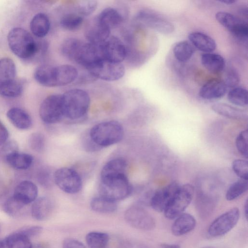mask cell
<instances>
[{
  "label": "cell",
  "mask_w": 248,
  "mask_h": 248,
  "mask_svg": "<svg viewBox=\"0 0 248 248\" xmlns=\"http://www.w3.org/2000/svg\"><path fill=\"white\" fill-rule=\"evenodd\" d=\"M219 1L223 3H225L226 4H232L234 3L236 1L233 0H219Z\"/></svg>",
  "instance_id": "50"
},
{
  "label": "cell",
  "mask_w": 248,
  "mask_h": 248,
  "mask_svg": "<svg viewBox=\"0 0 248 248\" xmlns=\"http://www.w3.org/2000/svg\"><path fill=\"white\" fill-rule=\"evenodd\" d=\"M188 39L195 47L205 53L212 52L216 49V43L215 40L202 32H192L188 35Z\"/></svg>",
  "instance_id": "23"
},
{
  "label": "cell",
  "mask_w": 248,
  "mask_h": 248,
  "mask_svg": "<svg viewBox=\"0 0 248 248\" xmlns=\"http://www.w3.org/2000/svg\"><path fill=\"white\" fill-rule=\"evenodd\" d=\"M227 98L233 104L245 106L248 103V91L242 87H234L229 92Z\"/></svg>",
  "instance_id": "36"
},
{
  "label": "cell",
  "mask_w": 248,
  "mask_h": 248,
  "mask_svg": "<svg viewBox=\"0 0 248 248\" xmlns=\"http://www.w3.org/2000/svg\"><path fill=\"white\" fill-rule=\"evenodd\" d=\"M109 240L107 233L93 231L86 236V242L89 248H107Z\"/></svg>",
  "instance_id": "33"
},
{
  "label": "cell",
  "mask_w": 248,
  "mask_h": 248,
  "mask_svg": "<svg viewBox=\"0 0 248 248\" xmlns=\"http://www.w3.org/2000/svg\"><path fill=\"white\" fill-rule=\"evenodd\" d=\"M41 120L48 124L60 121L64 116L62 94H52L46 97L42 102L39 108Z\"/></svg>",
  "instance_id": "7"
},
{
  "label": "cell",
  "mask_w": 248,
  "mask_h": 248,
  "mask_svg": "<svg viewBox=\"0 0 248 248\" xmlns=\"http://www.w3.org/2000/svg\"><path fill=\"white\" fill-rule=\"evenodd\" d=\"M6 160L13 168L23 170L29 168L33 161V157L26 153L15 151L6 155Z\"/></svg>",
  "instance_id": "24"
},
{
  "label": "cell",
  "mask_w": 248,
  "mask_h": 248,
  "mask_svg": "<svg viewBox=\"0 0 248 248\" xmlns=\"http://www.w3.org/2000/svg\"><path fill=\"white\" fill-rule=\"evenodd\" d=\"M160 248H181L177 244H162L160 245Z\"/></svg>",
  "instance_id": "48"
},
{
  "label": "cell",
  "mask_w": 248,
  "mask_h": 248,
  "mask_svg": "<svg viewBox=\"0 0 248 248\" xmlns=\"http://www.w3.org/2000/svg\"><path fill=\"white\" fill-rule=\"evenodd\" d=\"M7 40L11 51L25 60L34 59L44 52L47 46L45 42H36L29 32L21 28L12 29Z\"/></svg>",
  "instance_id": "1"
},
{
  "label": "cell",
  "mask_w": 248,
  "mask_h": 248,
  "mask_svg": "<svg viewBox=\"0 0 248 248\" xmlns=\"http://www.w3.org/2000/svg\"><path fill=\"white\" fill-rule=\"evenodd\" d=\"M204 248H214L208 247H205Z\"/></svg>",
  "instance_id": "52"
},
{
  "label": "cell",
  "mask_w": 248,
  "mask_h": 248,
  "mask_svg": "<svg viewBox=\"0 0 248 248\" xmlns=\"http://www.w3.org/2000/svg\"><path fill=\"white\" fill-rule=\"evenodd\" d=\"M194 193V187L188 184L180 186L164 211L165 216L170 219L176 218L190 203Z\"/></svg>",
  "instance_id": "6"
},
{
  "label": "cell",
  "mask_w": 248,
  "mask_h": 248,
  "mask_svg": "<svg viewBox=\"0 0 248 248\" xmlns=\"http://www.w3.org/2000/svg\"><path fill=\"white\" fill-rule=\"evenodd\" d=\"M126 161L122 158H116L107 162L102 169L101 179L125 174Z\"/></svg>",
  "instance_id": "22"
},
{
  "label": "cell",
  "mask_w": 248,
  "mask_h": 248,
  "mask_svg": "<svg viewBox=\"0 0 248 248\" xmlns=\"http://www.w3.org/2000/svg\"><path fill=\"white\" fill-rule=\"evenodd\" d=\"M227 89L224 81L213 79L206 82L200 88L199 95L201 97L207 100L218 99L225 94Z\"/></svg>",
  "instance_id": "17"
},
{
  "label": "cell",
  "mask_w": 248,
  "mask_h": 248,
  "mask_svg": "<svg viewBox=\"0 0 248 248\" xmlns=\"http://www.w3.org/2000/svg\"><path fill=\"white\" fill-rule=\"evenodd\" d=\"M56 70L57 86L69 84L75 81L78 76L77 69L69 64L56 66Z\"/></svg>",
  "instance_id": "25"
},
{
  "label": "cell",
  "mask_w": 248,
  "mask_h": 248,
  "mask_svg": "<svg viewBox=\"0 0 248 248\" xmlns=\"http://www.w3.org/2000/svg\"><path fill=\"white\" fill-rule=\"evenodd\" d=\"M124 219L131 227L140 230L150 231L155 226L153 216L140 206L129 207L125 212Z\"/></svg>",
  "instance_id": "11"
},
{
  "label": "cell",
  "mask_w": 248,
  "mask_h": 248,
  "mask_svg": "<svg viewBox=\"0 0 248 248\" xmlns=\"http://www.w3.org/2000/svg\"><path fill=\"white\" fill-rule=\"evenodd\" d=\"M103 59L121 63L126 55L125 46L122 41L115 36L109 37L101 45Z\"/></svg>",
  "instance_id": "13"
},
{
  "label": "cell",
  "mask_w": 248,
  "mask_h": 248,
  "mask_svg": "<svg viewBox=\"0 0 248 248\" xmlns=\"http://www.w3.org/2000/svg\"><path fill=\"white\" fill-rule=\"evenodd\" d=\"M53 206L51 201L46 197L36 199L31 207L32 217L37 220L42 221L49 217L52 213Z\"/></svg>",
  "instance_id": "19"
},
{
  "label": "cell",
  "mask_w": 248,
  "mask_h": 248,
  "mask_svg": "<svg viewBox=\"0 0 248 248\" xmlns=\"http://www.w3.org/2000/svg\"><path fill=\"white\" fill-rule=\"evenodd\" d=\"M4 240L6 248H33L30 238L19 230L9 234Z\"/></svg>",
  "instance_id": "32"
},
{
  "label": "cell",
  "mask_w": 248,
  "mask_h": 248,
  "mask_svg": "<svg viewBox=\"0 0 248 248\" xmlns=\"http://www.w3.org/2000/svg\"><path fill=\"white\" fill-rule=\"evenodd\" d=\"M232 168L235 173L241 179L248 180V162L243 159H236L232 164Z\"/></svg>",
  "instance_id": "41"
},
{
  "label": "cell",
  "mask_w": 248,
  "mask_h": 248,
  "mask_svg": "<svg viewBox=\"0 0 248 248\" xmlns=\"http://www.w3.org/2000/svg\"><path fill=\"white\" fill-rule=\"evenodd\" d=\"M211 108L216 113L229 118L238 120L248 119L246 111L226 104L216 103L213 105Z\"/></svg>",
  "instance_id": "27"
},
{
  "label": "cell",
  "mask_w": 248,
  "mask_h": 248,
  "mask_svg": "<svg viewBox=\"0 0 248 248\" xmlns=\"http://www.w3.org/2000/svg\"><path fill=\"white\" fill-rule=\"evenodd\" d=\"M110 31L96 16L87 25L85 31V36L89 43L100 45L109 37Z\"/></svg>",
  "instance_id": "15"
},
{
  "label": "cell",
  "mask_w": 248,
  "mask_h": 248,
  "mask_svg": "<svg viewBox=\"0 0 248 248\" xmlns=\"http://www.w3.org/2000/svg\"><path fill=\"white\" fill-rule=\"evenodd\" d=\"M97 5V1L94 0L80 1L77 6L78 13L82 16H89L95 11Z\"/></svg>",
  "instance_id": "39"
},
{
  "label": "cell",
  "mask_w": 248,
  "mask_h": 248,
  "mask_svg": "<svg viewBox=\"0 0 248 248\" xmlns=\"http://www.w3.org/2000/svg\"><path fill=\"white\" fill-rule=\"evenodd\" d=\"M248 188V180L241 179L229 187L226 194V198L228 201H232L245 193Z\"/></svg>",
  "instance_id": "38"
},
{
  "label": "cell",
  "mask_w": 248,
  "mask_h": 248,
  "mask_svg": "<svg viewBox=\"0 0 248 248\" xmlns=\"http://www.w3.org/2000/svg\"><path fill=\"white\" fill-rule=\"evenodd\" d=\"M248 200H247L246 201V202H245V205H244V214H245V216L246 219H248Z\"/></svg>",
  "instance_id": "49"
},
{
  "label": "cell",
  "mask_w": 248,
  "mask_h": 248,
  "mask_svg": "<svg viewBox=\"0 0 248 248\" xmlns=\"http://www.w3.org/2000/svg\"><path fill=\"white\" fill-rule=\"evenodd\" d=\"M9 136L8 130L0 121V146L6 142Z\"/></svg>",
  "instance_id": "47"
},
{
  "label": "cell",
  "mask_w": 248,
  "mask_h": 248,
  "mask_svg": "<svg viewBox=\"0 0 248 248\" xmlns=\"http://www.w3.org/2000/svg\"><path fill=\"white\" fill-rule=\"evenodd\" d=\"M248 129L242 131L236 139V146L238 152L246 158L248 156Z\"/></svg>",
  "instance_id": "42"
},
{
  "label": "cell",
  "mask_w": 248,
  "mask_h": 248,
  "mask_svg": "<svg viewBox=\"0 0 248 248\" xmlns=\"http://www.w3.org/2000/svg\"><path fill=\"white\" fill-rule=\"evenodd\" d=\"M34 78L42 85L52 87L57 86L55 66L43 65L35 70Z\"/></svg>",
  "instance_id": "21"
},
{
  "label": "cell",
  "mask_w": 248,
  "mask_h": 248,
  "mask_svg": "<svg viewBox=\"0 0 248 248\" xmlns=\"http://www.w3.org/2000/svg\"><path fill=\"white\" fill-rule=\"evenodd\" d=\"M135 20L141 25L162 34H170L174 31V26L170 21L151 10H140L136 15Z\"/></svg>",
  "instance_id": "9"
},
{
  "label": "cell",
  "mask_w": 248,
  "mask_h": 248,
  "mask_svg": "<svg viewBox=\"0 0 248 248\" xmlns=\"http://www.w3.org/2000/svg\"><path fill=\"white\" fill-rule=\"evenodd\" d=\"M124 135L123 126L114 120L95 124L89 133L91 140L99 148L109 146L119 142L122 140Z\"/></svg>",
  "instance_id": "2"
},
{
  "label": "cell",
  "mask_w": 248,
  "mask_h": 248,
  "mask_svg": "<svg viewBox=\"0 0 248 248\" xmlns=\"http://www.w3.org/2000/svg\"><path fill=\"white\" fill-rule=\"evenodd\" d=\"M53 178L56 185L66 193L76 194L82 188L81 177L73 169L67 167L60 168L55 172Z\"/></svg>",
  "instance_id": "8"
},
{
  "label": "cell",
  "mask_w": 248,
  "mask_h": 248,
  "mask_svg": "<svg viewBox=\"0 0 248 248\" xmlns=\"http://www.w3.org/2000/svg\"><path fill=\"white\" fill-rule=\"evenodd\" d=\"M62 248H86L85 245L74 238H67L64 239L62 243Z\"/></svg>",
  "instance_id": "46"
},
{
  "label": "cell",
  "mask_w": 248,
  "mask_h": 248,
  "mask_svg": "<svg viewBox=\"0 0 248 248\" xmlns=\"http://www.w3.org/2000/svg\"><path fill=\"white\" fill-rule=\"evenodd\" d=\"M173 53L179 61L184 62L189 60L194 53V49L189 42L183 41L176 43L173 48Z\"/></svg>",
  "instance_id": "34"
},
{
  "label": "cell",
  "mask_w": 248,
  "mask_h": 248,
  "mask_svg": "<svg viewBox=\"0 0 248 248\" xmlns=\"http://www.w3.org/2000/svg\"><path fill=\"white\" fill-rule=\"evenodd\" d=\"M30 145L34 150L39 151L44 145V139L41 135L33 134L31 136L29 140Z\"/></svg>",
  "instance_id": "44"
},
{
  "label": "cell",
  "mask_w": 248,
  "mask_h": 248,
  "mask_svg": "<svg viewBox=\"0 0 248 248\" xmlns=\"http://www.w3.org/2000/svg\"><path fill=\"white\" fill-rule=\"evenodd\" d=\"M50 29V21L46 14L40 13L35 15L30 23V29L32 34L39 38L45 37Z\"/></svg>",
  "instance_id": "26"
},
{
  "label": "cell",
  "mask_w": 248,
  "mask_h": 248,
  "mask_svg": "<svg viewBox=\"0 0 248 248\" xmlns=\"http://www.w3.org/2000/svg\"><path fill=\"white\" fill-rule=\"evenodd\" d=\"M239 76L233 69H228L225 76L224 83L227 87L234 88L239 82Z\"/></svg>",
  "instance_id": "43"
},
{
  "label": "cell",
  "mask_w": 248,
  "mask_h": 248,
  "mask_svg": "<svg viewBox=\"0 0 248 248\" xmlns=\"http://www.w3.org/2000/svg\"><path fill=\"white\" fill-rule=\"evenodd\" d=\"M6 115L10 122L19 129H28L31 125V116L22 108H12L8 110Z\"/></svg>",
  "instance_id": "20"
},
{
  "label": "cell",
  "mask_w": 248,
  "mask_h": 248,
  "mask_svg": "<svg viewBox=\"0 0 248 248\" xmlns=\"http://www.w3.org/2000/svg\"><path fill=\"white\" fill-rule=\"evenodd\" d=\"M216 20L234 36L247 40L248 35L247 22L226 12H219L215 15Z\"/></svg>",
  "instance_id": "12"
},
{
  "label": "cell",
  "mask_w": 248,
  "mask_h": 248,
  "mask_svg": "<svg viewBox=\"0 0 248 248\" xmlns=\"http://www.w3.org/2000/svg\"><path fill=\"white\" fill-rule=\"evenodd\" d=\"M201 61L202 65L213 73L221 71L225 65V60L220 55L215 53H204L201 55Z\"/></svg>",
  "instance_id": "28"
},
{
  "label": "cell",
  "mask_w": 248,
  "mask_h": 248,
  "mask_svg": "<svg viewBox=\"0 0 248 248\" xmlns=\"http://www.w3.org/2000/svg\"><path fill=\"white\" fill-rule=\"evenodd\" d=\"M175 219L171 226V232L175 236H181L190 232L196 225L194 217L188 213H182Z\"/></svg>",
  "instance_id": "18"
},
{
  "label": "cell",
  "mask_w": 248,
  "mask_h": 248,
  "mask_svg": "<svg viewBox=\"0 0 248 248\" xmlns=\"http://www.w3.org/2000/svg\"><path fill=\"white\" fill-rule=\"evenodd\" d=\"M64 117L71 120H77L87 113L90 104L88 93L79 89H73L62 94Z\"/></svg>",
  "instance_id": "3"
},
{
  "label": "cell",
  "mask_w": 248,
  "mask_h": 248,
  "mask_svg": "<svg viewBox=\"0 0 248 248\" xmlns=\"http://www.w3.org/2000/svg\"><path fill=\"white\" fill-rule=\"evenodd\" d=\"M23 90L22 80L16 78L12 82L0 87V94L7 97H16L22 93Z\"/></svg>",
  "instance_id": "35"
},
{
  "label": "cell",
  "mask_w": 248,
  "mask_h": 248,
  "mask_svg": "<svg viewBox=\"0 0 248 248\" xmlns=\"http://www.w3.org/2000/svg\"><path fill=\"white\" fill-rule=\"evenodd\" d=\"M97 17L110 30L120 25L123 20V17L119 11L112 7L106 8Z\"/></svg>",
  "instance_id": "30"
},
{
  "label": "cell",
  "mask_w": 248,
  "mask_h": 248,
  "mask_svg": "<svg viewBox=\"0 0 248 248\" xmlns=\"http://www.w3.org/2000/svg\"><path fill=\"white\" fill-rule=\"evenodd\" d=\"M43 230V228L39 226H32L24 227L19 231L22 233L29 237H34L40 234Z\"/></svg>",
  "instance_id": "45"
},
{
  "label": "cell",
  "mask_w": 248,
  "mask_h": 248,
  "mask_svg": "<svg viewBox=\"0 0 248 248\" xmlns=\"http://www.w3.org/2000/svg\"><path fill=\"white\" fill-rule=\"evenodd\" d=\"M86 69L92 77L109 81L121 78L125 73V68L122 63L104 59L97 61Z\"/></svg>",
  "instance_id": "5"
},
{
  "label": "cell",
  "mask_w": 248,
  "mask_h": 248,
  "mask_svg": "<svg viewBox=\"0 0 248 248\" xmlns=\"http://www.w3.org/2000/svg\"><path fill=\"white\" fill-rule=\"evenodd\" d=\"M38 188L33 182L25 180L16 187L13 197L23 206L33 202L37 197Z\"/></svg>",
  "instance_id": "16"
},
{
  "label": "cell",
  "mask_w": 248,
  "mask_h": 248,
  "mask_svg": "<svg viewBox=\"0 0 248 248\" xmlns=\"http://www.w3.org/2000/svg\"><path fill=\"white\" fill-rule=\"evenodd\" d=\"M83 22V17L78 13H68L64 15L61 19L62 28L68 31L78 30Z\"/></svg>",
  "instance_id": "37"
},
{
  "label": "cell",
  "mask_w": 248,
  "mask_h": 248,
  "mask_svg": "<svg viewBox=\"0 0 248 248\" xmlns=\"http://www.w3.org/2000/svg\"><path fill=\"white\" fill-rule=\"evenodd\" d=\"M240 213L237 207L232 208L217 217L210 225L208 234L213 237L222 236L232 230L237 223Z\"/></svg>",
  "instance_id": "10"
},
{
  "label": "cell",
  "mask_w": 248,
  "mask_h": 248,
  "mask_svg": "<svg viewBox=\"0 0 248 248\" xmlns=\"http://www.w3.org/2000/svg\"><path fill=\"white\" fill-rule=\"evenodd\" d=\"M0 248H6L4 240L0 239Z\"/></svg>",
  "instance_id": "51"
},
{
  "label": "cell",
  "mask_w": 248,
  "mask_h": 248,
  "mask_svg": "<svg viewBox=\"0 0 248 248\" xmlns=\"http://www.w3.org/2000/svg\"><path fill=\"white\" fill-rule=\"evenodd\" d=\"M180 186L173 182L157 190L150 199V205L158 212H164Z\"/></svg>",
  "instance_id": "14"
},
{
  "label": "cell",
  "mask_w": 248,
  "mask_h": 248,
  "mask_svg": "<svg viewBox=\"0 0 248 248\" xmlns=\"http://www.w3.org/2000/svg\"><path fill=\"white\" fill-rule=\"evenodd\" d=\"M90 206L93 211L101 213H111L117 209V202L100 195L92 199Z\"/></svg>",
  "instance_id": "31"
},
{
  "label": "cell",
  "mask_w": 248,
  "mask_h": 248,
  "mask_svg": "<svg viewBox=\"0 0 248 248\" xmlns=\"http://www.w3.org/2000/svg\"><path fill=\"white\" fill-rule=\"evenodd\" d=\"M100 195L115 202L124 200L131 194L132 187L126 174L101 179Z\"/></svg>",
  "instance_id": "4"
},
{
  "label": "cell",
  "mask_w": 248,
  "mask_h": 248,
  "mask_svg": "<svg viewBox=\"0 0 248 248\" xmlns=\"http://www.w3.org/2000/svg\"><path fill=\"white\" fill-rule=\"evenodd\" d=\"M16 67L14 62L9 58L0 60V87L15 80Z\"/></svg>",
  "instance_id": "29"
},
{
  "label": "cell",
  "mask_w": 248,
  "mask_h": 248,
  "mask_svg": "<svg viewBox=\"0 0 248 248\" xmlns=\"http://www.w3.org/2000/svg\"><path fill=\"white\" fill-rule=\"evenodd\" d=\"M23 207L13 196L9 198L3 205L4 212L10 216H16Z\"/></svg>",
  "instance_id": "40"
}]
</instances>
